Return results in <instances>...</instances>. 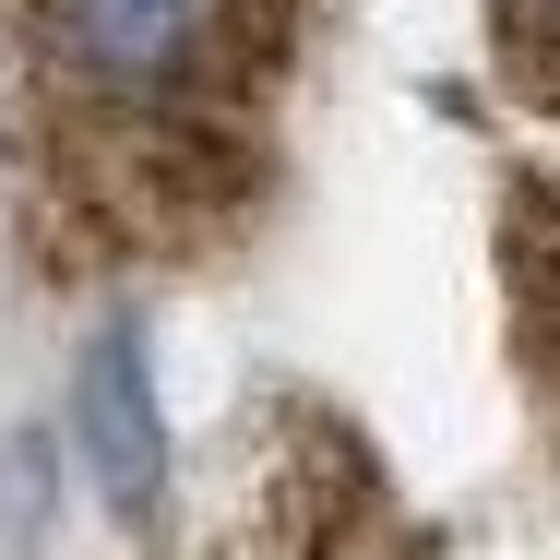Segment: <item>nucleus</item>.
I'll return each mask as SVG.
<instances>
[{"label": "nucleus", "instance_id": "obj_1", "mask_svg": "<svg viewBox=\"0 0 560 560\" xmlns=\"http://www.w3.org/2000/svg\"><path fill=\"white\" fill-rule=\"evenodd\" d=\"M311 0H0V179L48 275L215 238L262 191Z\"/></svg>", "mask_w": 560, "mask_h": 560}, {"label": "nucleus", "instance_id": "obj_2", "mask_svg": "<svg viewBox=\"0 0 560 560\" xmlns=\"http://www.w3.org/2000/svg\"><path fill=\"white\" fill-rule=\"evenodd\" d=\"M72 442H84V477L119 525H155L167 513V406H155V370H143V323H108L72 370Z\"/></svg>", "mask_w": 560, "mask_h": 560}, {"label": "nucleus", "instance_id": "obj_3", "mask_svg": "<svg viewBox=\"0 0 560 560\" xmlns=\"http://www.w3.org/2000/svg\"><path fill=\"white\" fill-rule=\"evenodd\" d=\"M489 24H501V48H513V72L560 96V0H489Z\"/></svg>", "mask_w": 560, "mask_h": 560}, {"label": "nucleus", "instance_id": "obj_4", "mask_svg": "<svg viewBox=\"0 0 560 560\" xmlns=\"http://www.w3.org/2000/svg\"><path fill=\"white\" fill-rule=\"evenodd\" d=\"M525 311H537V358L560 382V226H525Z\"/></svg>", "mask_w": 560, "mask_h": 560}]
</instances>
